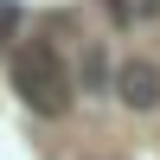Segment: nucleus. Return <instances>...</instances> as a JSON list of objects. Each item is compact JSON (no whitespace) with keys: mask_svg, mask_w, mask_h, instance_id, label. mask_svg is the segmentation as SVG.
Here are the masks:
<instances>
[{"mask_svg":"<svg viewBox=\"0 0 160 160\" xmlns=\"http://www.w3.org/2000/svg\"><path fill=\"white\" fill-rule=\"evenodd\" d=\"M83 83H90V90H102V83H109V64H102V51H83Z\"/></svg>","mask_w":160,"mask_h":160,"instance_id":"obj_3","label":"nucleus"},{"mask_svg":"<svg viewBox=\"0 0 160 160\" xmlns=\"http://www.w3.org/2000/svg\"><path fill=\"white\" fill-rule=\"evenodd\" d=\"M7 71H13V96L32 115H64L71 109V71H64V58L51 51V38H26Z\"/></svg>","mask_w":160,"mask_h":160,"instance_id":"obj_1","label":"nucleus"},{"mask_svg":"<svg viewBox=\"0 0 160 160\" xmlns=\"http://www.w3.org/2000/svg\"><path fill=\"white\" fill-rule=\"evenodd\" d=\"M115 96H122L128 109H154V102H160V71L148 58H128L122 71H115Z\"/></svg>","mask_w":160,"mask_h":160,"instance_id":"obj_2","label":"nucleus"},{"mask_svg":"<svg viewBox=\"0 0 160 160\" xmlns=\"http://www.w3.org/2000/svg\"><path fill=\"white\" fill-rule=\"evenodd\" d=\"M13 32H19V7H13V0H0V45H7Z\"/></svg>","mask_w":160,"mask_h":160,"instance_id":"obj_4","label":"nucleus"}]
</instances>
